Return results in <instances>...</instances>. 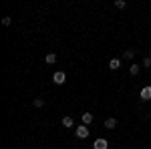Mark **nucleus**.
Instances as JSON below:
<instances>
[{"label":"nucleus","instance_id":"nucleus-1","mask_svg":"<svg viewBox=\"0 0 151 149\" xmlns=\"http://www.w3.org/2000/svg\"><path fill=\"white\" fill-rule=\"evenodd\" d=\"M52 83H55V85H65V83H67V75H65L63 71H57V73L52 75Z\"/></svg>","mask_w":151,"mask_h":149},{"label":"nucleus","instance_id":"nucleus-2","mask_svg":"<svg viewBox=\"0 0 151 149\" xmlns=\"http://www.w3.org/2000/svg\"><path fill=\"white\" fill-rule=\"evenodd\" d=\"M75 133H77V137H79V139H87V137H89V127H87V125H79Z\"/></svg>","mask_w":151,"mask_h":149},{"label":"nucleus","instance_id":"nucleus-3","mask_svg":"<svg viewBox=\"0 0 151 149\" xmlns=\"http://www.w3.org/2000/svg\"><path fill=\"white\" fill-rule=\"evenodd\" d=\"M93 149H109V141L103 137H99V139H95V143H93Z\"/></svg>","mask_w":151,"mask_h":149},{"label":"nucleus","instance_id":"nucleus-4","mask_svg":"<svg viewBox=\"0 0 151 149\" xmlns=\"http://www.w3.org/2000/svg\"><path fill=\"white\" fill-rule=\"evenodd\" d=\"M141 99H143V101H149L151 99V85H145V87L141 89Z\"/></svg>","mask_w":151,"mask_h":149},{"label":"nucleus","instance_id":"nucleus-5","mask_svg":"<svg viewBox=\"0 0 151 149\" xmlns=\"http://www.w3.org/2000/svg\"><path fill=\"white\" fill-rule=\"evenodd\" d=\"M81 121H83V125H91L93 123V113H83Z\"/></svg>","mask_w":151,"mask_h":149},{"label":"nucleus","instance_id":"nucleus-6","mask_svg":"<svg viewBox=\"0 0 151 149\" xmlns=\"http://www.w3.org/2000/svg\"><path fill=\"white\" fill-rule=\"evenodd\" d=\"M119 67H121V60H119V58H111V60H109V69L111 71H117Z\"/></svg>","mask_w":151,"mask_h":149},{"label":"nucleus","instance_id":"nucleus-7","mask_svg":"<svg viewBox=\"0 0 151 149\" xmlns=\"http://www.w3.org/2000/svg\"><path fill=\"white\" fill-rule=\"evenodd\" d=\"M115 127H117V119L109 117V119L105 121V129H115Z\"/></svg>","mask_w":151,"mask_h":149},{"label":"nucleus","instance_id":"nucleus-8","mask_svg":"<svg viewBox=\"0 0 151 149\" xmlns=\"http://www.w3.org/2000/svg\"><path fill=\"white\" fill-rule=\"evenodd\" d=\"M75 125V121H73V117H63V127H67V129H70V127Z\"/></svg>","mask_w":151,"mask_h":149},{"label":"nucleus","instance_id":"nucleus-9","mask_svg":"<svg viewBox=\"0 0 151 149\" xmlns=\"http://www.w3.org/2000/svg\"><path fill=\"white\" fill-rule=\"evenodd\" d=\"M45 60H47L48 65H55V63H57V55H55V53H48L47 57H45Z\"/></svg>","mask_w":151,"mask_h":149},{"label":"nucleus","instance_id":"nucleus-10","mask_svg":"<svg viewBox=\"0 0 151 149\" xmlns=\"http://www.w3.org/2000/svg\"><path fill=\"white\" fill-rule=\"evenodd\" d=\"M129 73H131V75H139V65H131Z\"/></svg>","mask_w":151,"mask_h":149},{"label":"nucleus","instance_id":"nucleus-11","mask_svg":"<svg viewBox=\"0 0 151 149\" xmlns=\"http://www.w3.org/2000/svg\"><path fill=\"white\" fill-rule=\"evenodd\" d=\"M115 6H117V8H127V2H125V0H117Z\"/></svg>","mask_w":151,"mask_h":149},{"label":"nucleus","instance_id":"nucleus-12","mask_svg":"<svg viewBox=\"0 0 151 149\" xmlns=\"http://www.w3.org/2000/svg\"><path fill=\"white\" fill-rule=\"evenodd\" d=\"M133 57H135V53H133V50H125V55H123V58H127V60H131Z\"/></svg>","mask_w":151,"mask_h":149},{"label":"nucleus","instance_id":"nucleus-13","mask_svg":"<svg viewBox=\"0 0 151 149\" xmlns=\"http://www.w3.org/2000/svg\"><path fill=\"white\" fill-rule=\"evenodd\" d=\"M2 24H4V26H10V24H12V18H10V16H4V18H2Z\"/></svg>","mask_w":151,"mask_h":149},{"label":"nucleus","instance_id":"nucleus-14","mask_svg":"<svg viewBox=\"0 0 151 149\" xmlns=\"http://www.w3.org/2000/svg\"><path fill=\"white\" fill-rule=\"evenodd\" d=\"M143 67H145V69H149V67H151V57H145V58H143Z\"/></svg>","mask_w":151,"mask_h":149},{"label":"nucleus","instance_id":"nucleus-15","mask_svg":"<svg viewBox=\"0 0 151 149\" xmlns=\"http://www.w3.org/2000/svg\"><path fill=\"white\" fill-rule=\"evenodd\" d=\"M35 107H45V101L42 99H35Z\"/></svg>","mask_w":151,"mask_h":149},{"label":"nucleus","instance_id":"nucleus-16","mask_svg":"<svg viewBox=\"0 0 151 149\" xmlns=\"http://www.w3.org/2000/svg\"><path fill=\"white\" fill-rule=\"evenodd\" d=\"M149 57H151V48H149Z\"/></svg>","mask_w":151,"mask_h":149}]
</instances>
